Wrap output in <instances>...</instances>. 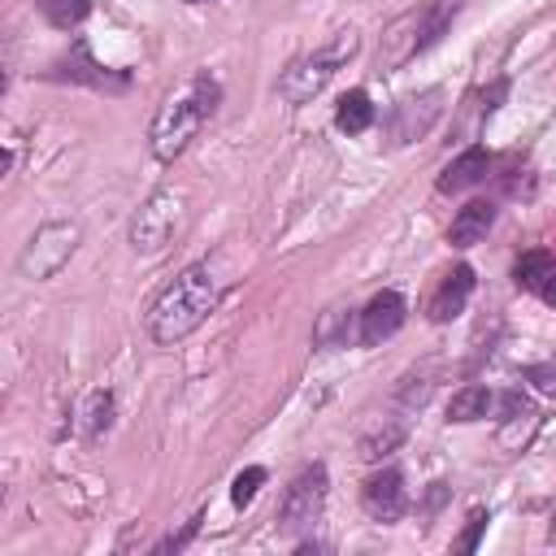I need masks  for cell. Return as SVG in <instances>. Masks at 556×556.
Here are the masks:
<instances>
[{"label": "cell", "instance_id": "484cf974", "mask_svg": "<svg viewBox=\"0 0 556 556\" xmlns=\"http://www.w3.org/2000/svg\"><path fill=\"white\" fill-rule=\"evenodd\" d=\"M187 4H208V0H187Z\"/></svg>", "mask_w": 556, "mask_h": 556}, {"label": "cell", "instance_id": "30bf717a", "mask_svg": "<svg viewBox=\"0 0 556 556\" xmlns=\"http://www.w3.org/2000/svg\"><path fill=\"white\" fill-rule=\"evenodd\" d=\"M469 295H473V269H469V265H452V269L439 278V287H434V295H430V304H426L430 321H452V317H460L465 304H469Z\"/></svg>", "mask_w": 556, "mask_h": 556}, {"label": "cell", "instance_id": "7a4b0ae2", "mask_svg": "<svg viewBox=\"0 0 556 556\" xmlns=\"http://www.w3.org/2000/svg\"><path fill=\"white\" fill-rule=\"evenodd\" d=\"M217 304V278L213 269L200 261V265H187L148 308V334L156 343H178L187 339Z\"/></svg>", "mask_w": 556, "mask_h": 556}, {"label": "cell", "instance_id": "ffe728a7", "mask_svg": "<svg viewBox=\"0 0 556 556\" xmlns=\"http://www.w3.org/2000/svg\"><path fill=\"white\" fill-rule=\"evenodd\" d=\"M39 13H43L56 30H74V26L91 13V0H39Z\"/></svg>", "mask_w": 556, "mask_h": 556}, {"label": "cell", "instance_id": "52a82bcc", "mask_svg": "<svg viewBox=\"0 0 556 556\" xmlns=\"http://www.w3.org/2000/svg\"><path fill=\"white\" fill-rule=\"evenodd\" d=\"M439 113H443V91H439V87L417 91V96H404V100L391 109V122H387L391 143L400 148V143L421 139V135H426V130L439 122Z\"/></svg>", "mask_w": 556, "mask_h": 556}, {"label": "cell", "instance_id": "277c9868", "mask_svg": "<svg viewBox=\"0 0 556 556\" xmlns=\"http://www.w3.org/2000/svg\"><path fill=\"white\" fill-rule=\"evenodd\" d=\"M78 239H83V226H78L74 217H52V222H43V226L26 239V248H22V256H17V274L30 278V282L52 278V274L74 256Z\"/></svg>", "mask_w": 556, "mask_h": 556}, {"label": "cell", "instance_id": "7402d4cb", "mask_svg": "<svg viewBox=\"0 0 556 556\" xmlns=\"http://www.w3.org/2000/svg\"><path fill=\"white\" fill-rule=\"evenodd\" d=\"M486 521H491V517H486V513H473V517H469V526H465V534H460V543H456V547H460V552H473V547H478V539H482V530H486Z\"/></svg>", "mask_w": 556, "mask_h": 556}, {"label": "cell", "instance_id": "d4e9b609", "mask_svg": "<svg viewBox=\"0 0 556 556\" xmlns=\"http://www.w3.org/2000/svg\"><path fill=\"white\" fill-rule=\"evenodd\" d=\"M547 539L556 543V513H552V526H547Z\"/></svg>", "mask_w": 556, "mask_h": 556}, {"label": "cell", "instance_id": "e0dca14e", "mask_svg": "<svg viewBox=\"0 0 556 556\" xmlns=\"http://www.w3.org/2000/svg\"><path fill=\"white\" fill-rule=\"evenodd\" d=\"M486 408H491V391L473 382L447 400V421H478V417H486Z\"/></svg>", "mask_w": 556, "mask_h": 556}, {"label": "cell", "instance_id": "ac0fdd59", "mask_svg": "<svg viewBox=\"0 0 556 556\" xmlns=\"http://www.w3.org/2000/svg\"><path fill=\"white\" fill-rule=\"evenodd\" d=\"M400 439H404V421H387V417H382V426L365 430V439H361V456H365V460H382L387 452L400 447Z\"/></svg>", "mask_w": 556, "mask_h": 556}, {"label": "cell", "instance_id": "d6986e66", "mask_svg": "<svg viewBox=\"0 0 556 556\" xmlns=\"http://www.w3.org/2000/svg\"><path fill=\"white\" fill-rule=\"evenodd\" d=\"M109 426H113V395L109 391H91L87 395V408H83V434L87 439H100Z\"/></svg>", "mask_w": 556, "mask_h": 556}, {"label": "cell", "instance_id": "9c48e42d", "mask_svg": "<svg viewBox=\"0 0 556 556\" xmlns=\"http://www.w3.org/2000/svg\"><path fill=\"white\" fill-rule=\"evenodd\" d=\"M361 504H365V513L374 521H395L404 513V478H400V469L369 473L365 486H361Z\"/></svg>", "mask_w": 556, "mask_h": 556}, {"label": "cell", "instance_id": "cb8c5ba5", "mask_svg": "<svg viewBox=\"0 0 556 556\" xmlns=\"http://www.w3.org/2000/svg\"><path fill=\"white\" fill-rule=\"evenodd\" d=\"M530 378H539V387H543V391H556V369H534Z\"/></svg>", "mask_w": 556, "mask_h": 556}, {"label": "cell", "instance_id": "ba28073f", "mask_svg": "<svg viewBox=\"0 0 556 556\" xmlns=\"http://www.w3.org/2000/svg\"><path fill=\"white\" fill-rule=\"evenodd\" d=\"M404 317H408V304H404V295L400 291H378L365 308H361V343H382V339H391L400 326H404Z\"/></svg>", "mask_w": 556, "mask_h": 556}, {"label": "cell", "instance_id": "5b68a950", "mask_svg": "<svg viewBox=\"0 0 556 556\" xmlns=\"http://www.w3.org/2000/svg\"><path fill=\"white\" fill-rule=\"evenodd\" d=\"M326 508V465H308L295 473V482L287 486L282 495V508H278V526L287 534H300V530H313L317 517Z\"/></svg>", "mask_w": 556, "mask_h": 556}, {"label": "cell", "instance_id": "8992f818", "mask_svg": "<svg viewBox=\"0 0 556 556\" xmlns=\"http://www.w3.org/2000/svg\"><path fill=\"white\" fill-rule=\"evenodd\" d=\"M178 213H182V200H178L174 191H156V195H148L143 208L130 217V248L143 252V256L161 252V248L169 243L174 226H178Z\"/></svg>", "mask_w": 556, "mask_h": 556}, {"label": "cell", "instance_id": "7c38bea8", "mask_svg": "<svg viewBox=\"0 0 556 556\" xmlns=\"http://www.w3.org/2000/svg\"><path fill=\"white\" fill-rule=\"evenodd\" d=\"M513 278H517L521 291H534L547 304H556V256L552 252H543V248L521 252L517 265H513Z\"/></svg>", "mask_w": 556, "mask_h": 556}, {"label": "cell", "instance_id": "8fae6325", "mask_svg": "<svg viewBox=\"0 0 556 556\" xmlns=\"http://www.w3.org/2000/svg\"><path fill=\"white\" fill-rule=\"evenodd\" d=\"M421 13H426V9H421ZM421 13L413 9V13H404L400 22L387 26V35H382V52H378L382 70H400L408 56L426 52V48H421Z\"/></svg>", "mask_w": 556, "mask_h": 556}, {"label": "cell", "instance_id": "9a60e30c", "mask_svg": "<svg viewBox=\"0 0 556 556\" xmlns=\"http://www.w3.org/2000/svg\"><path fill=\"white\" fill-rule=\"evenodd\" d=\"M56 78H74V83H87V87H126L122 74H109L104 65H96L87 56V43H74V56L56 61Z\"/></svg>", "mask_w": 556, "mask_h": 556}, {"label": "cell", "instance_id": "3957f363", "mask_svg": "<svg viewBox=\"0 0 556 556\" xmlns=\"http://www.w3.org/2000/svg\"><path fill=\"white\" fill-rule=\"evenodd\" d=\"M356 48H361V35H356L352 26H348V30H334L317 52H308V56L291 61V70L282 74L278 91H282L291 104L313 100V96L334 78V70H339L343 61H352V56H356Z\"/></svg>", "mask_w": 556, "mask_h": 556}, {"label": "cell", "instance_id": "2e32d148", "mask_svg": "<svg viewBox=\"0 0 556 556\" xmlns=\"http://www.w3.org/2000/svg\"><path fill=\"white\" fill-rule=\"evenodd\" d=\"M334 126H339L343 135H361V130L374 126V104H369V96H365L361 87L348 91V96L339 100V109H334Z\"/></svg>", "mask_w": 556, "mask_h": 556}, {"label": "cell", "instance_id": "4fadbf2b", "mask_svg": "<svg viewBox=\"0 0 556 556\" xmlns=\"http://www.w3.org/2000/svg\"><path fill=\"white\" fill-rule=\"evenodd\" d=\"M491 169V152L486 148H465L443 174H439V191L452 195V191H465V187H478Z\"/></svg>", "mask_w": 556, "mask_h": 556}, {"label": "cell", "instance_id": "6da1fadb", "mask_svg": "<svg viewBox=\"0 0 556 556\" xmlns=\"http://www.w3.org/2000/svg\"><path fill=\"white\" fill-rule=\"evenodd\" d=\"M217 100H222V87H217V78H208V74H195V78H187L182 87H174V91L161 100L156 117H152V135H148V139H152V156H156V161L182 156L187 143L195 139V130L213 117Z\"/></svg>", "mask_w": 556, "mask_h": 556}, {"label": "cell", "instance_id": "44dd1931", "mask_svg": "<svg viewBox=\"0 0 556 556\" xmlns=\"http://www.w3.org/2000/svg\"><path fill=\"white\" fill-rule=\"evenodd\" d=\"M265 486V469L261 465H248L239 478H235V486H230V500H235V508H248L252 500H256V491Z\"/></svg>", "mask_w": 556, "mask_h": 556}, {"label": "cell", "instance_id": "5bb4252c", "mask_svg": "<svg viewBox=\"0 0 556 556\" xmlns=\"http://www.w3.org/2000/svg\"><path fill=\"white\" fill-rule=\"evenodd\" d=\"M491 222H495V204H491V200H473V204H465V208L452 217L447 243H452V248H473L478 239H486Z\"/></svg>", "mask_w": 556, "mask_h": 556}, {"label": "cell", "instance_id": "603a6c76", "mask_svg": "<svg viewBox=\"0 0 556 556\" xmlns=\"http://www.w3.org/2000/svg\"><path fill=\"white\" fill-rule=\"evenodd\" d=\"M195 526H200V517H195V521H187V526H182L178 534H165V539H161V543H156L152 552H178V547H182V543H187V539L195 534Z\"/></svg>", "mask_w": 556, "mask_h": 556}]
</instances>
